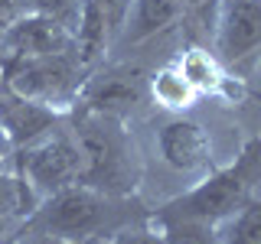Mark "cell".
I'll return each instance as SVG.
<instances>
[{
	"label": "cell",
	"mask_w": 261,
	"mask_h": 244,
	"mask_svg": "<svg viewBox=\"0 0 261 244\" xmlns=\"http://www.w3.org/2000/svg\"><path fill=\"white\" fill-rule=\"evenodd\" d=\"M150 218V208H144L134 195H114L95 186L75 182L69 189H59L36 202L33 215L23 228L53 234V238L85 244L95 238H114L130 225H141Z\"/></svg>",
	"instance_id": "6da1fadb"
},
{
	"label": "cell",
	"mask_w": 261,
	"mask_h": 244,
	"mask_svg": "<svg viewBox=\"0 0 261 244\" xmlns=\"http://www.w3.org/2000/svg\"><path fill=\"white\" fill-rule=\"evenodd\" d=\"M65 117L82 150V182L114 195L134 192L141 179V153L124 117L88 108H72Z\"/></svg>",
	"instance_id": "7a4b0ae2"
},
{
	"label": "cell",
	"mask_w": 261,
	"mask_h": 244,
	"mask_svg": "<svg viewBox=\"0 0 261 244\" xmlns=\"http://www.w3.org/2000/svg\"><path fill=\"white\" fill-rule=\"evenodd\" d=\"M261 179V140H251L239 153V160L206 173L190 189L176 192L163 205L150 208L153 218H190V222L222 225L245 202L255 195Z\"/></svg>",
	"instance_id": "3957f363"
},
{
	"label": "cell",
	"mask_w": 261,
	"mask_h": 244,
	"mask_svg": "<svg viewBox=\"0 0 261 244\" xmlns=\"http://www.w3.org/2000/svg\"><path fill=\"white\" fill-rule=\"evenodd\" d=\"M0 78H4L0 88H7V92L27 98V101H36L43 108H53L59 114H69L79 104L88 72L69 49V52H49L7 62L0 65Z\"/></svg>",
	"instance_id": "277c9868"
},
{
	"label": "cell",
	"mask_w": 261,
	"mask_h": 244,
	"mask_svg": "<svg viewBox=\"0 0 261 244\" xmlns=\"http://www.w3.org/2000/svg\"><path fill=\"white\" fill-rule=\"evenodd\" d=\"M13 169L23 176V182L33 189L36 199L69 189L82 182V150L75 140L69 117H62L56 127H49L39 140L13 153Z\"/></svg>",
	"instance_id": "5b68a950"
},
{
	"label": "cell",
	"mask_w": 261,
	"mask_h": 244,
	"mask_svg": "<svg viewBox=\"0 0 261 244\" xmlns=\"http://www.w3.org/2000/svg\"><path fill=\"white\" fill-rule=\"evenodd\" d=\"M153 157L173 176L190 179V186L216 169L212 166V137L190 114H167L153 124Z\"/></svg>",
	"instance_id": "8992f818"
},
{
	"label": "cell",
	"mask_w": 261,
	"mask_h": 244,
	"mask_svg": "<svg viewBox=\"0 0 261 244\" xmlns=\"http://www.w3.org/2000/svg\"><path fill=\"white\" fill-rule=\"evenodd\" d=\"M212 52L225 69H245L261 55V0H219L212 10Z\"/></svg>",
	"instance_id": "52a82bcc"
},
{
	"label": "cell",
	"mask_w": 261,
	"mask_h": 244,
	"mask_svg": "<svg viewBox=\"0 0 261 244\" xmlns=\"http://www.w3.org/2000/svg\"><path fill=\"white\" fill-rule=\"evenodd\" d=\"M147 75L150 72H141L137 65L127 62H101L98 69L88 72L75 108L127 117L134 108L147 104Z\"/></svg>",
	"instance_id": "ba28073f"
},
{
	"label": "cell",
	"mask_w": 261,
	"mask_h": 244,
	"mask_svg": "<svg viewBox=\"0 0 261 244\" xmlns=\"http://www.w3.org/2000/svg\"><path fill=\"white\" fill-rule=\"evenodd\" d=\"M72 49V29L65 23L43 13H20L16 20L0 33V65L16 59H33V55L49 52H69Z\"/></svg>",
	"instance_id": "9c48e42d"
},
{
	"label": "cell",
	"mask_w": 261,
	"mask_h": 244,
	"mask_svg": "<svg viewBox=\"0 0 261 244\" xmlns=\"http://www.w3.org/2000/svg\"><path fill=\"white\" fill-rule=\"evenodd\" d=\"M65 114L53 111V108H43L36 101H27V98L7 92L0 88V134H4L7 146L16 153L23 146H30L33 140L46 134L49 127H56Z\"/></svg>",
	"instance_id": "30bf717a"
},
{
	"label": "cell",
	"mask_w": 261,
	"mask_h": 244,
	"mask_svg": "<svg viewBox=\"0 0 261 244\" xmlns=\"http://www.w3.org/2000/svg\"><path fill=\"white\" fill-rule=\"evenodd\" d=\"M183 20H186V10H183L179 0H130L124 29H121L114 49L147 46L153 39L167 36L170 29H176Z\"/></svg>",
	"instance_id": "8fae6325"
},
{
	"label": "cell",
	"mask_w": 261,
	"mask_h": 244,
	"mask_svg": "<svg viewBox=\"0 0 261 244\" xmlns=\"http://www.w3.org/2000/svg\"><path fill=\"white\" fill-rule=\"evenodd\" d=\"M36 202L39 199L23 182V176L13 169V163L10 166H0V244H7L27 225V218L36 208Z\"/></svg>",
	"instance_id": "7c38bea8"
},
{
	"label": "cell",
	"mask_w": 261,
	"mask_h": 244,
	"mask_svg": "<svg viewBox=\"0 0 261 244\" xmlns=\"http://www.w3.org/2000/svg\"><path fill=\"white\" fill-rule=\"evenodd\" d=\"M176 69L190 85L196 88V95H225L232 88V78H228L225 65L219 62V55L206 46H186L183 52L176 55Z\"/></svg>",
	"instance_id": "4fadbf2b"
},
{
	"label": "cell",
	"mask_w": 261,
	"mask_h": 244,
	"mask_svg": "<svg viewBox=\"0 0 261 244\" xmlns=\"http://www.w3.org/2000/svg\"><path fill=\"white\" fill-rule=\"evenodd\" d=\"M199 101L196 88L179 75V69L173 62L160 65L147 75V104L160 108L163 114H186L193 111V104Z\"/></svg>",
	"instance_id": "5bb4252c"
},
{
	"label": "cell",
	"mask_w": 261,
	"mask_h": 244,
	"mask_svg": "<svg viewBox=\"0 0 261 244\" xmlns=\"http://www.w3.org/2000/svg\"><path fill=\"white\" fill-rule=\"evenodd\" d=\"M150 222L163 234V244H222L219 225L190 222V218H153V215Z\"/></svg>",
	"instance_id": "9a60e30c"
},
{
	"label": "cell",
	"mask_w": 261,
	"mask_h": 244,
	"mask_svg": "<svg viewBox=\"0 0 261 244\" xmlns=\"http://www.w3.org/2000/svg\"><path fill=\"white\" fill-rule=\"evenodd\" d=\"M222 244H261V195L255 192L245 205L219 225Z\"/></svg>",
	"instance_id": "2e32d148"
},
{
	"label": "cell",
	"mask_w": 261,
	"mask_h": 244,
	"mask_svg": "<svg viewBox=\"0 0 261 244\" xmlns=\"http://www.w3.org/2000/svg\"><path fill=\"white\" fill-rule=\"evenodd\" d=\"M79 7H82V0H27V10L53 16V20L65 23L69 29H72V23H75V16H79Z\"/></svg>",
	"instance_id": "e0dca14e"
},
{
	"label": "cell",
	"mask_w": 261,
	"mask_h": 244,
	"mask_svg": "<svg viewBox=\"0 0 261 244\" xmlns=\"http://www.w3.org/2000/svg\"><path fill=\"white\" fill-rule=\"evenodd\" d=\"M114 241L118 244H163V234L157 231V225L147 218V222H141V225H130V228H124V231H118Z\"/></svg>",
	"instance_id": "ac0fdd59"
},
{
	"label": "cell",
	"mask_w": 261,
	"mask_h": 244,
	"mask_svg": "<svg viewBox=\"0 0 261 244\" xmlns=\"http://www.w3.org/2000/svg\"><path fill=\"white\" fill-rule=\"evenodd\" d=\"M7 244H72V241L53 238V234H43V231H33V228H20Z\"/></svg>",
	"instance_id": "d6986e66"
},
{
	"label": "cell",
	"mask_w": 261,
	"mask_h": 244,
	"mask_svg": "<svg viewBox=\"0 0 261 244\" xmlns=\"http://www.w3.org/2000/svg\"><path fill=\"white\" fill-rule=\"evenodd\" d=\"M20 13H27V0H0V33H4Z\"/></svg>",
	"instance_id": "ffe728a7"
},
{
	"label": "cell",
	"mask_w": 261,
	"mask_h": 244,
	"mask_svg": "<svg viewBox=\"0 0 261 244\" xmlns=\"http://www.w3.org/2000/svg\"><path fill=\"white\" fill-rule=\"evenodd\" d=\"M179 4H183L186 13H202V10H216L219 0H179Z\"/></svg>",
	"instance_id": "44dd1931"
},
{
	"label": "cell",
	"mask_w": 261,
	"mask_h": 244,
	"mask_svg": "<svg viewBox=\"0 0 261 244\" xmlns=\"http://www.w3.org/2000/svg\"><path fill=\"white\" fill-rule=\"evenodd\" d=\"M255 192H258V195H261V179H258V189H255Z\"/></svg>",
	"instance_id": "7402d4cb"
}]
</instances>
